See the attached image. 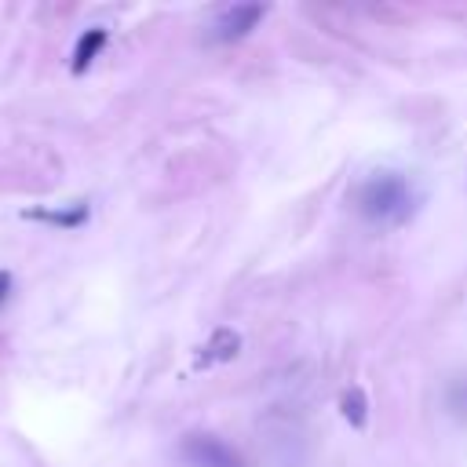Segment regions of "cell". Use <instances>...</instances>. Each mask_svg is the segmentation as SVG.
I'll return each mask as SVG.
<instances>
[{"label":"cell","mask_w":467,"mask_h":467,"mask_svg":"<svg viewBox=\"0 0 467 467\" xmlns=\"http://www.w3.org/2000/svg\"><path fill=\"white\" fill-rule=\"evenodd\" d=\"M354 204L365 223H372L379 230H394L416 215L420 193H416L412 179H405L401 171H376L358 186Z\"/></svg>","instance_id":"6da1fadb"},{"label":"cell","mask_w":467,"mask_h":467,"mask_svg":"<svg viewBox=\"0 0 467 467\" xmlns=\"http://www.w3.org/2000/svg\"><path fill=\"white\" fill-rule=\"evenodd\" d=\"M179 456L190 463V467H244L241 452L230 449L223 438L215 434H186L179 441Z\"/></svg>","instance_id":"7a4b0ae2"},{"label":"cell","mask_w":467,"mask_h":467,"mask_svg":"<svg viewBox=\"0 0 467 467\" xmlns=\"http://www.w3.org/2000/svg\"><path fill=\"white\" fill-rule=\"evenodd\" d=\"M263 18H266V4H230L215 15L208 36L215 44H234V40H244Z\"/></svg>","instance_id":"3957f363"},{"label":"cell","mask_w":467,"mask_h":467,"mask_svg":"<svg viewBox=\"0 0 467 467\" xmlns=\"http://www.w3.org/2000/svg\"><path fill=\"white\" fill-rule=\"evenodd\" d=\"M237 354H241V332H234V328H215V332L208 336V343L197 347L193 368H212V365L234 361Z\"/></svg>","instance_id":"277c9868"},{"label":"cell","mask_w":467,"mask_h":467,"mask_svg":"<svg viewBox=\"0 0 467 467\" xmlns=\"http://www.w3.org/2000/svg\"><path fill=\"white\" fill-rule=\"evenodd\" d=\"M91 215L88 201H77V204H62V208H26L22 219H33V223H47V226H58V230H77L84 226Z\"/></svg>","instance_id":"5b68a950"},{"label":"cell","mask_w":467,"mask_h":467,"mask_svg":"<svg viewBox=\"0 0 467 467\" xmlns=\"http://www.w3.org/2000/svg\"><path fill=\"white\" fill-rule=\"evenodd\" d=\"M106 40H109V33L102 29V26H91V29H84L80 36H77V44H73V58H69V69L80 77V73H88V66L99 58V51L106 47Z\"/></svg>","instance_id":"8992f818"},{"label":"cell","mask_w":467,"mask_h":467,"mask_svg":"<svg viewBox=\"0 0 467 467\" xmlns=\"http://www.w3.org/2000/svg\"><path fill=\"white\" fill-rule=\"evenodd\" d=\"M339 416H343L354 431H361V427L368 423V394H365L361 387H347V390L339 394Z\"/></svg>","instance_id":"52a82bcc"},{"label":"cell","mask_w":467,"mask_h":467,"mask_svg":"<svg viewBox=\"0 0 467 467\" xmlns=\"http://www.w3.org/2000/svg\"><path fill=\"white\" fill-rule=\"evenodd\" d=\"M449 405H452L460 416H467V376H460V379L449 387Z\"/></svg>","instance_id":"ba28073f"},{"label":"cell","mask_w":467,"mask_h":467,"mask_svg":"<svg viewBox=\"0 0 467 467\" xmlns=\"http://www.w3.org/2000/svg\"><path fill=\"white\" fill-rule=\"evenodd\" d=\"M11 288H15V277H11V270H0V306L11 299Z\"/></svg>","instance_id":"9c48e42d"}]
</instances>
